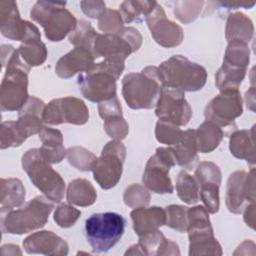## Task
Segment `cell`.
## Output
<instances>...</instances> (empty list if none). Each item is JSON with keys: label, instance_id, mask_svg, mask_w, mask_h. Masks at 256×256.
<instances>
[{"label": "cell", "instance_id": "cell-26", "mask_svg": "<svg viewBox=\"0 0 256 256\" xmlns=\"http://www.w3.org/2000/svg\"><path fill=\"white\" fill-rule=\"evenodd\" d=\"M39 138L42 141L39 149L48 162L59 163L64 159L67 151L63 146V137L59 130L43 127L39 132Z\"/></svg>", "mask_w": 256, "mask_h": 256}, {"label": "cell", "instance_id": "cell-8", "mask_svg": "<svg viewBox=\"0 0 256 256\" xmlns=\"http://www.w3.org/2000/svg\"><path fill=\"white\" fill-rule=\"evenodd\" d=\"M65 5L66 2L37 1L31 9L30 17L43 27L50 41H61L77 25L78 21Z\"/></svg>", "mask_w": 256, "mask_h": 256}, {"label": "cell", "instance_id": "cell-16", "mask_svg": "<svg viewBox=\"0 0 256 256\" xmlns=\"http://www.w3.org/2000/svg\"><path fill=\"white\" fill-rule=\"evenodd\" d=\"M254 168H252L249 173L236 171L230 175L226 190V205L230 212L239 214L249 203H254Z\"/></svg>", "mask_w": 256, "mask_h": 256}, {"label": "cell", "instance_id": "cell-30", "mask_svg": "<svg viewBox=\"0 0 256 256\" xmlns=\"http://www.w3.org/2000/svg\"><path fill=\"white\" fill-rule=\"evenodd\" d=\"M225 136L221 127L211 121L203 122L196 130V141L198 151L209 153L218 147Z\"/></svg>", "mask_w": 256, "mask_h": 256}, {"label": "cell", "instance_id": "cell-28", "mask_svg": "<svg viewBox=\"0 0 256 256\" xmlns=\"http://www.w3.org/2000/svg\"><path fill=\"white\" fill-rule=\"evenodd\" d=\"M254 126L250 130H238L231 134L229 148L231 154L239 159H245L250 164L255 163Z\"/></svg>", "mask_w": 256, "mask_h": 256}, {"label": "cell", "instance_id": "cell-22", "mask_svg": "<svg viewBox=\"0 0 256 256\" xmlns=\"http://www.w3.org/2000/svg\"><path fill=\"white\" fill-rule=\"evenodd\" d=\"M98 111L104 120V129L111 138L122 140L127 136L129 127L122 116L121 105L117 96L100 102L98 104Z\"/></svg>", "mask_w": 256, "mask_h": 256}, {"label": "cell", "instance_id": "cell-37", "mask_svg": "<svg viewBox=\"0 0 256 256\" xmlns=\"http://www.w3.org/2000/svg\"><path fill=\"white\" fill-rule=\"evenodd\" d=\"M97 35L98 33H96L89 22L80 20L69 35V42L75 47H85L92 51Z\"/></svg>", "mask_w": 256, "mask_h": 256}, {"label": "cell", "instance_id": "cell-43", "mask_svg": "<svg viewBox=\"0 0 256 256\" xmlns=\"http://www.w3.org/2000/svg\"><path fill=\"white\" fill-rule=\"evenodd\" d=\"M25 139L20 135L15 121H5L1 124V149L20 146Z\"/></svg>", "mask_w": 256, "mask_h": 256}, {"label": "cell", "instance_id": "cell-35", "mask_svg": "<svg viewBox=\"0 0 256 256\" xmlns=\"http://www.w3.org/2000/svg\"><path fill=\"white\" fill-rule=\"evenodd\" d=\"M155 1H124L120 5V14L124 23L140 22L152 12Z\"/></svg>", "mask_w": 256, "mask_h": 256}, {"label": "cell", "instance_id": "cell-44", "mask_svg": "<svg viewBox=\"0 0 256 256\" xmlns=\"http://www.w3.org/2000/svg\"><path fill=\"white\" fill-rule=\"evenodd\" d=\"M80 215V210L74 208L70 204L63 203L57 207L54 213V220L58 224V226L68 228L75 224Z\"/></svg>", "mask_w": 256, "mask_h": 256}, {"label": "cell", "instance_id": "cell-31", "mask_svg": "<svg viewBox=\"0 0 256 256\" xmlns=\"http://www.w3.org/2000/svg\"><path fill=\"white\" fill-rule=\"evenodd\" d=\"M66 198L70 204L85 207L92 205L95 202L97 194L88 180L75 179L68 185Z\"/></svg>", "mask_w": 256, "mask_h": 256}, {"label": "cell", "instance_id": "cell-41", "mask_svg": "<svg viewBox=\"0 0 256 256\" xmlns=\"http://www.w3.org/2000/svg\"><path fill=\"white\" fill-rule=\"evenodd\" d=\"M182 130L172 123L158 120L155 129L156 139L166 145H174L179 140Z\"/></svg>", "mask_w": 256, "mask_h": 256}, {"label": "cell", "instance_id": "cell-4", "mask_svg": "<svg viewBox=\"0 0 256 256\" xmlns=\"http://www.w3.org/2000/svg\"><path fill=\"white\" fill-rule=\"evenodd\" d=\"M162 87L183 92L200 90L206 83L207 72L201 65L182 55H174L157 67Z\"/></svg>", "mask_w": 256, "mask_h": 256}, {"label": "cell", "instance_id": "cell-10", "mask_svg": "<svg viewBox=\"0 0 256 256\" xmlns=\"http://www.w3.org/2000/svg\"><path fill=\"white\" fill-rule=\"evenodd\" d=\"M142 43V37L133 27H123L116 33L98 34L92 53L95 58L125 60L131 53L137 51Z\"/></svg>", "mask_w": 256, "mask_h": 256}, {"label": "cell", "instance_id": "cell-34", "mask_svg": "<svg viewBox=\"0 0 256 256\" xmlns=\"http://www.w3.org/2000/svg\"><path fill=\"white\" fill-rule=\"evenodd\" d=\"M248 63H249L248 43L241 40L229 41L222 65H225L231 68L246 70Z\"/></svg>", "mask_w": 256, "mask_h": 256}, {"label": "cell", "instance_id": "cell-32", "mask_svg": "<svg viewBox=\"0 0 256 256\" xmlns=\"http://www.w3.org/2000/svg\"><path fill=\"white\" fill-rule=\"evenodd\" d=\"M254 28L252 21L242 13L231 14L226 23L227 41L241 40L248 43L253 36Z\"/></svg>", "mask_w": 256, "mask_h": 256}, {"label": "cell", "instance_id": "cell-23", "mask_svg": "<svg viewBox=\"0 0 256 256\" xmlns=\"http://www.w3.org/2000/svg\"><path fill=\"white\" fill-rule=\"evenodd\" d=\"M44 107L45 104L42 100L35 96H30L25 105L19 110L18 119L15 121V124L20 135L25 140L42 130Z\"/></svg>", "mask_w": 256, "mask_h": 256}, {"label": "cell", "instance_id": "cell-12", "mask_svg": "<svg viewBox=\"0 0 256 256\" xmlns=\"http://www.w3.org/2000/svg\"><path fill=\"white\" fill-rule=\"evenodd\" d=\"M176 164L171 147H159L146 164L143 173V183L154 193L171 194L173 185L169 177V170Z\"/></svg>", "mask_w": 256, "mask_h": 256}, {"label": "cell", "instance_id": "cell-15", "mask_svg": "<svg viewBox=\"0 0 256 256\" xmlns=\"http://www.w3.org/2000/svg\"><path fill=\"white\" fill-rule=\"evenodd\" d=\"M155 106V114L159 120L176 126L186 125L192 116V109L185 99L184 92L178 89L162 87Z\"/></svg>", "mask_w": 256, "mask_h": 256}, {"label": "cell", "instance_id": "cell-13", "mask_svg": "<svg viewBox=\"0 0 256 256\" xmlns=\"http://www.w3.org/2000/svg\"><path fill=\"white\" fill-rule=\"evenodd\" d=\"M242 112V99L238 89H225L208 103L204 114L207 121L214 122L223 131H228L236 129L234 121Z\"/></svg>", "mask_w": 256, "mask_h": 256}, {"label": "cell", "instance_id": "cell-25", "mask_svg": "<svg viewBox=\"0 0 256 256\" xmlns=\"http://www.w3.org/2000/svg\"><path fill=\"white\" fill-rule=\"evenodd\" d=\"M171 148L175 156L176 163L183 168L192 169L198 158L196 130L189 129L182 131L179 140Z\"/></svg>", "mask_w": 256, "mask_h": 256}, {"label": "cell", "instance_id": "cell-18", "mask_svg": "<svg viewBox=\"0 0 256 256\" xmlns=\"http://www.w3.org/2000/svg\"><path fill=\"white\" fill-rule=\"evenodd\" d=\"M195 179L199 186V196L209 213L219 210V187L221 171L212 162H201L195 170Z\"/></svg>", "mask_w": 256, "mask_h": 256}, {"label": "cell", "instance_id": "cell-5", "mask_svg": "<svg viewBox=\"0 0 256 256\" xmlns=\"http://www.w3.org/2000/svg\"><path fill=\"white\" fill-rule=\"evenodd\" d=\"M161 90L158 70L154 66H148L139 73H129L122 80V95L132 109L153 108Z\"/></svg>", "mask_w": 256, "mask_h": 256}, {"label": "cell", "instance_id": "cell-45", "mask_svg": "<svg viewBox=\"0 0 256 256\" xmlns=\"http://www.w3.org/2000/svg\"><path fill=\"white\" fill-rule=\"evenodd\" d=\"M180 3L181 5H183V7H180L177 4H175V8H174L175 17H177L183 23H189L198 16L201 10V6L203 5L204 2H202L200 5H198L195 8H193V6H195L197 2H180Z\"/></svg>", "mask_w": 256, "mask_h": 256}, {"label": "cell", "instance_id": "cell-27", "mask_svg": "<svg viewBox=\"0 0 256 256\" xmlns=\"http://www.w3.org/2000/svg\"><path fill=\"white\" fill-rule=\"evenodd\" d=\"M138 245L142 255H179L178 245L167 240L159 231H155L139 237Z\"/></svg>", "mask_w": 256, "mask_h": 256}, {"label": "cell", "instance_id": "cell-36", "mask_svg": "<svg viewBox=\"0 0 256 256\" xmlns=\"http://www.w3.org/2000/svg\"><path fill=\"white\" fill-rule=\"evenodd\" d=\"M176 191L178 197L187 204H195L199 201V186L194 177L182 170L176 180Z\"/></svg>", "mask_w": 256, "mask_h": 256}, {"label": "cell", "instance_id": "cell-1", "mask_svg": "<svg viewBox=\"0 0 256 256\" xmlns=\"http://www.w3.org/2000/svg\"><path fill=\"white\" fill-rule=\"evenodd\" d=\"M1 54L2 67H6L0 90L1 110H20L29 98L27 87L30 66L23 61L18 50L10 45H2Z\"/></svg>", "mask_w": 256, "mask_h": 256}, {"label": "cell", "instance_id": "cell-2", "mask_svg": "<svg viewBox=\"0 0 256 256\" xmlns=\"http://www.w3.org/2000/svg\"><path fill=\"white\" fill-rule=\"evenodd\" d=\"M124 70V60L104 59L78 76L82 95L92 102H102L116 96V81Z\"/></svg>", "mask_w": 256, "mask_h": 256}, {"label": "cell", "instance_id": "cell-21", "mask_svg": "<svg viewBox=\"0 0 256 256\" xmlns=\"http://www.w3.org/2000/svg\"><path fill=\"white\" fill-rule=\"evenodd\" d=\"M23 247L29 254L67 255L68 244L52 231H39L23 241Z\"/></svg>", "mask_w": 256, "mask_h": 256}, {"label": "cell", "instance_id": "cell-17", "mask_svg": "<svg viewBox=\"0 0 256 256\" xmlns=\"http://www.w3.org/2000/svg\"><path fill=\"white\" fill-rule=\"evenodd\" d=\"M1 33L8 39L15 41H26L30 38L41 37L38 28L20 18L17 5L13 1L0 2Z\"/></svg>", "mask_w": 256, "mask_h": 256}, {"label": "cell", "instance_id": "cell-20", "mask_svg": "<svg viewBox=\"0 0 256 256\" xmlns=\"http://www.w3.org/2000/svg\"><path fill=\"white\" fill-rule=\"evenodd\" d=\"M94 55L85 47H75L62 56L55 66V72L60 78L68 79L76 73H83L94 66Z\"/></svg>", "mask_w": 256, "mask_h": 256}, {"label": "cell", "instance_id": "cell-9", "mask_svg": "<svg viewBox=\"0 0 256 256\" xmlns=\"http://www.w3.org/2000/svg\"><path fill=\"white\" fill-rule=\"evenodd\" d=\"M187 217L189 255H221L222 249L214 237L206 208L204 206L188 208Z\"/></svg>", "mask_w": 256, "mask_h": 256}, {"label": "cell", "instance_id": "cell-33", "mask_svg": "<svg viewBox=\"0 0 256 256\" xmlns=\"http://www.w3.org/2000/svg\"><path fill=\"white\" fill-rule=\"evenodd\" d=\"M18 53L28 66H39L47 57V49L41 37L30 38L19 46Z\"/></svg>", "mask_w": 256, "mask_h": 256}, {"label": "cell", "instance_id": "cell-42", "mask_svg": "<svg viewBox=\"0 0 256 256\" xmlns=\"http://www.w3.org/2000/svg\"><path fill=\"white\" fill-rule=\"evenodd\" d=\"M150 201V194L139 184H133L126 188L124 193V202L132 208L146 206Z\"/></svg>", "mask_w": 256, "mask_h": 256}, {"label": "cell", "instance_id": "cell-29", "mask_svg": "<svg viewBox=\"0 0 256 256\" xmlns=\"http://www.w3.org/2000/svg\"><path fill=\"white\" fill-rule=\"evenodd\" d=\"M25 200V189L19 179H1V209L0 211L11 210L21 206Z\"/></svg>", "mask_w": 256, "mask_h": 256}, {"label": "cell", "instance_id": "cell-38", "mask_svg": "<svg viewBox=\"0 0 256 256\" xmlns=\"http://www.w3.org/2000/svg\"><path fill=\"white\" fill-rule=\"evenodd\" d=\"M66 155L69 163L81 171H92L97 160L91 152L81 147L68 149Z\"/></svg>", "mask_w": 256, "mask_h": 256}, {"label": "cell", "instance_id": "cell-40", "mask_svg": "<svg viewBox=\"0 0 256 256\" xmlns=\"http://www.w3.org/2000/svg\"><path fill=\"white\" fill-rule=\"evenodd\" d=\"M123 19L117 10L105 9L98 18V28L105 34L116 33L123 28Z\"/></svg>", "mask_w": 256, "mask_h": 256}, {"label": "cell", "instance_id": "cell-3", "mask_svg": "<svg viewBox=\"0 0 256 256\" xmlns=\"http://www.w3.org/2000/svg\"><path fill=\"white\" fill-rule=\"evenodd\" d=\"M53 208V201L42 195L36 196L18 209L1 211V230L21 235L42 228Z\"/></svg>", "mask_w": 256, "mask_h": 256}, {"label": "cell", "instance_id": "cell-39", "mask_svg": "<svg viewBox=\"0 0 256 256\" xmlns=\"http://www.w3.org/2000/svg\"><path fill=\"white\" fill-rule=\"evenodd\" d=\"M188 207L182 205H169L165 209L166 213V225L179 231L184 232L187 230Z\"/></svg>", "mask_w": 256, "mask_h": 256}, {"label": "cell", "instance_id": "cell-14", "mask_svg": "<svg viewBox=\"0 0 256 256\" xmlns=\"http://www.w3.org/2000/svg\"><path fill=\"white\" fill-rule=\"evenodd\" d=\"M89 111L85 103L75 97H64L50 101L43 110V122L51 125L71 123L83 125L88 121Z\"/></svg>", "mask_w": 256, "mask_h": 256}, {"label": "cell", "instance_id": "cell-6", "mask_svg": "<svg viewBox=\"0 0 256 256\" xmlns=\"http://www.w3.org/2000/svg\"><path fill=\"white\" fill-rule=\"evenodd\" d=\"M23 170L31 182L51 201L60 202L64 198L65 183L42 155L40 149H29L22 157Z\"/></svg>", "mask_w": 256, "mask_h": 256}, {"label": "cell", "instance_id": "cell-19", "mask_svg": "<svg viewBox=\"0 0 256 256\" xmlns=\"http://www.w3.org/2000/svg\"><path fill=\"white\" fill-rule=\"evenodd\" d=\"M145 21L151 31V35L161 46L172 48L182 42L184 37L182 28L166 18L163 8L158 3Z\"/></svg>", "mask_w": 256, "mask_h": 256}, {"label": "cell", "instance_id": "cell-11", "mask_svg": "<svg viewBox=\"0 0 256 256\" xmlns=\"http://www.w3.org/2000/svg\"><path fill=\"white\" fill-rule=\"evenodd\" d=\"M125 157L126 148L120 140H112L104 146L92 169L94 179L102 189H110L118 183Z\"/></svg>", "mask_w": 256, "mask_h": 256}, {"label": "cell", "instance_id": "cell-46", "mask_svg": "<svg viewBox=\"0 0 256 256\" xmlns=\"http://www.w3.org/2000/svg\"><path fill=\"white\" fill-rule=\"evenodd\" d=\"M83 12L91 18H99L105 8V3L102 1H82L81 3Z\"/></svg>", "mask_w": 256, "mask_h": 256}, {"label": "cell", "instance_id": "cell-47", "mask_svg": "<svg viewBox=\"0 0 256 256\" xmlns=\"http://www.w3.org/2000/svg\"><path fill=\"white\" fill-rule=\"evenodd\" d=\"M254 208H255L254 203H251L244 209L245 210L244 220L246 224L249 225L251 228H254Z\"/></svg>", "mask_w": 256, "mask_h": 256}, {"label": "cell", "instance_id": "cell-7", "mask_svg": "<svg viewBox=\"0 0 256 256\" xmlns=\"http://www.w3.org/2000/svg\"><path fill=\"white\" fill-rule=\"evenodd\" d=\"M125 218L115 212L94 213L85 221V235L94 253L113 248L125 231Z\"/></svg>", "mask_w": 256, "mask_h": 256}, {"label": "cell", "instance_id": "cell-24", "mask_svg": "<svg viewBox=\"0 0 256 256\" xmlns=\"http://www.w3.org/2000/svg\"><path fill=\"white\" fill-rule=\"evenodd\" d=\"M130 216L133 221L134 231L139 237L157 231L159 227L166 223L165 210L156 206L135 208Z\"/></svg>", "mask_w": 256, "mask_h": 256}]
</instances>
